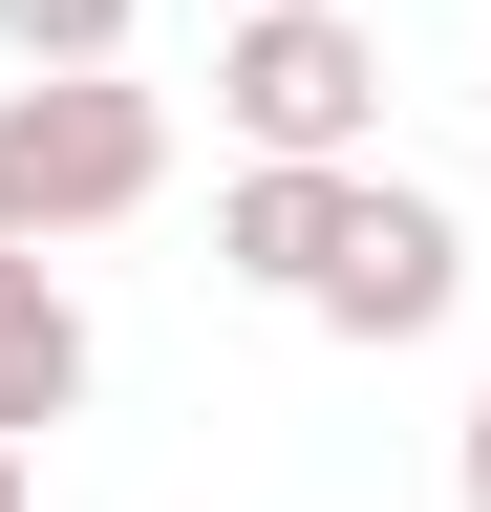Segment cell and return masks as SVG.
Returning <instances> with one entry per match:
<instances>
[{
	"label": "cell",
	"mask_w": 491,
	"mask_h": 512,
	"mask_svg": "<svg viewBox=\"0 0 491 512\" xmlns=\"http://www.w3.org/2000/svg\"><path fill=\"white\" fill-rule=\"evenodd\" d=\"M150 192H171V107L129 64H22V86H0V214H22V256L129 235Z\"/></svg>",
	"instance_id": "6da1fadb"
},
{
	"label": "cell",
	"mask_w": 491,
	"mask_h": 512,
	"mask_svg": "<svg viewBox=\"0 0 491 512\" xmlns=\"http://www.w3.org/2000/svg\"><path fill=\"white\" fill-rule=\"evenodd\" d=\"M214 128L278 171H363L385 150V43L342 22V0H257V22L214 43Z\"/></svg>",
	"instance_id": "7a4b0ae2"
},
{
	"label": "cell",
	"mask_w": 491,
	"mask_h": 512,
	"mask_svg": "<svg viewBox=\"0 0 491 512\" xmlns=\"http://www.w3.org/2000/svg\"><path fill=\"white\" fill-rule=\"evenodd\" d=\"M449 299H470V214H449V192H406V171H363V214H342V256H321V299H299V320L385 363V342H449Z\"/></svg>",
	"instance_id": "3957f363"
},
{
	"label": "cell",
	"mask_w": 491,
	"mask_h": 512,
	"mask_svg": "<svg viewBox=\"0 0 491 512\" xmlns=\"http://www.w3.org/2000/svg\"><path fill=\"white\" fill-rule=\"evenodd\" d=\"M342 214H363V171H278V150H235V192H214V278H257V299H321Z\"/></svg>",
	"instance_id": "277c9868"
},
{
	"label": "cell",
	"mask_w": 491,
	"mask_h": 512,
	"mask_svg": "<svg viewBox=\"0 0 491 512\" xmlns=\"http://www.w3.org/2000/svg\"><path fill=\"white\" fill-rule=\"evenodd\" d=\"M86 406V299L65 256H0V427H65Z\"/></svg>",
	"instance_id": "5b68a950"
},
{
	"label": "cell",
	"mask_w": 491,
	"mask_h": 512,
	"mask_svg": "<svg viewBox=\"0 0 491 512\" xmlns=\"http://www.w3.org/2000/svg\"><path fill=\"white\" fill-rule=\"evenodd\" d=\"M150 0H0V64H129Z\"/></svg>",
	"instance_id": "8992f818"
},
{
	"label": "cell",
	"mask_w": 491,
	"mask_h": 512,
	"mask_svg": "<svg viewBox=\"0 0 491 512\" xmlns=\"http://www.w3.org/2000/svg\"><path fill=\"white\" fill-rule=\"evenodd\" d=\"M449 512H491V384H470V427H449Z\"/></svg>",
	"instance_id": "52a82bcc"
},
{
	"label": "cell",
	"mask_w": 491,
	"mask_h": 512,
	"mask_svg": "<svg viewBox=\"0 0 491 512\" xmlns=\"http://www.w3.org/2000/svg\"><path fill=\"white\" fill-rule=\"evenodd\" d=\"M0 512H22V427H0Z\"/></svg>",
	"instance_id": "ba28073f"
},
{
	"label": "cell",
	"mask_w": 491,
	"mask_h": 512,
	"mask_svg": "<svg viewBox=\"0 0 491 512\" xmlns=\"http://www.w3.org/2000/svg\"><path fill=\"white\" fill-rule=\"evenodd\" d=\"M0 256H22V214H0Z\"/></svg>",
	"instance_id": "9c48e42d"
}]
</instances>
